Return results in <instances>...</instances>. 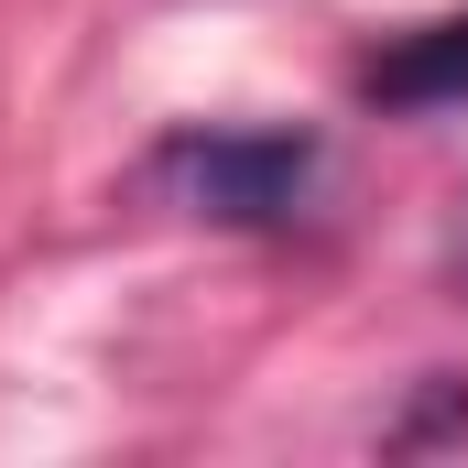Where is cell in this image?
I'll list each match as a JSON object with an SVG mask.
<instances>
[{"mask_svg": "<svg viewBox=\"0 0 468 468\" xmlns=\"http://www.w3.org/2000/svg\"><path fill=\"white\" fill-rule=\"evenodd\" d=\"M186 218H218V229H283L316 186V142L305 131H175L153 142L142 164Z\"/></svg>", "mask_w": 468, "mask_h": 468, "instance_id": "cell-1", "label": "cell"}, {"mask_svg": "<svg viewBox=\"0 0 468 468\" xmlns=\"http://www.w3.org/2000/svg\"><path fill=\"white\" fill-rule=\"evenodd\" d=\"M359 88H370L381 110H447V99H468V22H425V33H403L392 55L359 66Z\"/></svg>", "mask_w": 468, "mask_h": 468, "instance_id": "cell-2", "label": "cell"}, {"mask_svg": "<svg viewBox=\"0 0 468 468\" xmlns=\"http://www.w3.org/2000/svg\"><path fill=\"white\" fill-rule=\"evenodd\" d=\"M447 272L468 283V197H458V229H447Z\"/></svg>", "mask_w": 468, "mask_h": 468, "instance_id": "cell-3", "label": "cell"}]
</instances>
